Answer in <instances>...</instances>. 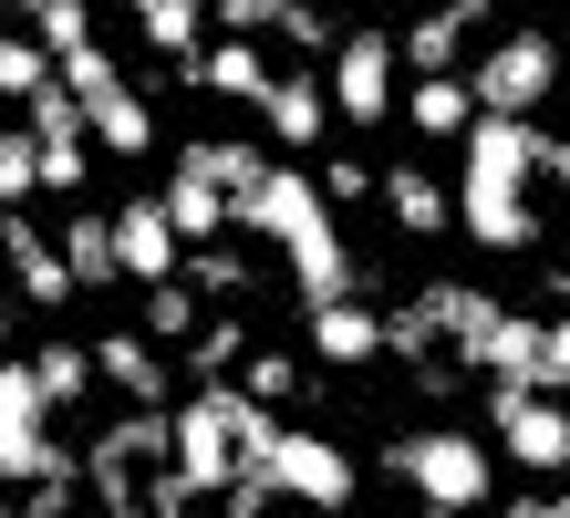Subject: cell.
I'll list each match as a JSON object with an SVG mask.
<instances>
[{"mask_svg":"<svg viewBox=\"0 0 570 518\" xmlns=\"http://www.w3.org/2000/svg\"><path fill=\"white\" fill-rule=\"evenodd\" d=\"M384 467H394V488H405L415 508H466V518H478L498 498V467H509V457H498L478 426H415V436L384 446Z\"/></svg>","mask_w":570,"mask_h":518,"instance_id":"obj_1","label":"cell"},{"mask_svg":"<svg viewBox=\"0 0 570 518\" xmlns=\"http://www.w3.org/2000/svg\"><path fill=\"white\" fill-rule=\"evenodd\" d=\"M466 84H478V115H540V104L570 84V62H560V42L550 31H488L478 42V62H466Z\"/></svg>","mask_w":570,"mask_h":518,"instance_id":"obj_2","label":"cell"},{"mask_svg":"<svg viewBox=\"0 0 570 518\" xmlns=\"http://www.w3.org/2000/svg\"><path fill=\"white\" fill-rule=\"evenodd\" d=\"M488 446L529 477H570V404L560 384H488Z\"/></svg>","mask_w":570,"mask_h":518,"instance_id":"obj_3","label":"cell"},{"mask_svg":"<svg viewBox=\"0 0 570 518\" xmlns=\"http://www.w3.org/2000/svg\"><path fill=\"white\" fill-rule=\"evenodd\" d=\"M322 74H332V115L343 125H384L405 104V42L394 31H343Z\"/></svg>","mask_w":570,"mask_h":518,"instance_id":"obj_4","label":"cell"},{"mask_svg":"<svg viewBox=\"0 0 570 518\" xmlns=\"http://www.w3.org/2000/svg\"><path fill=\"white\" fill-rule=\"evenodd\" d=\"M259 467H271V488H281L291 508H322V518H343V508L363 498V467H353L332 436H312V426H281Z\"/></svg>","mask_w":570,"mask_h":518,"instance_id":"obj_5","label":"cell"},{"mask_svg":"<svg viewBox=\"0 0 570 518\" xmlns=\"http://www.w3.org/2000/svg\"><path fill=\"white\" fill-rule=\"evenodd\" d=\"M456 228L478 238V250H498V260L540 250V207H529V177H488V166H456Z\"/></svg>","mask_w":570,"mask_h":518,"instance_id":"obj_6","label":"cell"},{"mask_svg":"<svg viewBox=\"0 0 570 518\" xmlns=\"http://www.w3.org/2000/svg\"><path fill=\"white\" fill-rule=\"evenodd\" d=\"M322 218H332V197H322V177H312V166H271V177L239 197V238H271V250L312 238Z\"/></svg>","mask_w":570,"mask_h":518,"instance_id":"obj_7","label":"cell"},{"mask_svg":"<svg viewBox=\"0 0 570 518\" xmlns=\"http://www.w3.org/2000/svg\"><path fill=\"white\" fill-rule=\"evenodd\" d=\"M301 342H312V363H332V373H363V363L394 353V342H384V311L363 301V291H343V301H301Z\"/></svg>","mask_w":570,"mask_h":518,"instance_id":"obj_8","label":"cell"},{"mask_svg":"<svg viewBox=\"0 0 570 518\" xmlns=\"http://www.w3.org/2000/svg\"><path fill=\"white\" fill-rule=\"evenodd\" d=\"M0 281H11L31 311H62L83 281H73V260H62V238H42L21 218V207H0Z\"/></svg>","mask_w":570,"mask_h":518,"instance_id":"obj_9","label":"cell"},{"mask_svg":"<svg viewBox=\"0 0 570 518\" xmlns=\"http://www.w3.org/2000/svg\"><path fill=\"white\" fill-rule=\"evenodd\" d=\"M405 74H466L478 62V42H488V0H435V11H415L405 31Z\"/></svg>","mask_w":570,"mask_h":518,"instance_id":"obj_10","label":"cell"},{"mask_svg":"<svg viewBox=\"0 0 570 518\" xmlns=\"http://www.w3.org/2000/svg\"><path fill=\"white\" fill-rule=\"evenodd\" d=\"M115 250H125V281L156 291V281H177V270H187V228L166 218V197H125L115 207Z\"/></svg>","mask_w":570,"mask_h":518,"instance_id":"obj_11","label":"cell"},{"mask_svg":"<svg viewBox=\"0 0 570 518\" xmlns=\"http://www.w3.org/2000/svg\"><path fill=\"white\" fill-rule=\"evenodd\" d=\"M94 373H105V384H115L125 404H146V414H166V404H177V394H166V384H177V373H166V342H156L146 322L94 332Z\"/></svg>","mask_w":570,"mask_h":518,"instance_id":"obj_12","label":"cell"},{"mask_svg":"<svg viewBox=\"0 0 570 518\" xmlns=\"http://www.w3.org/2000/svg\"><path fill=\"white\" fill-rule=\"evenodd\" d=\"M187 84H197V94H218V104H249V115H259V104H271V84H281V62H271V42H249V31H218V42L187 62Z\"/></svg>","mask_w":570,"mask_h":518,"instance_id":"obj_13","label":"cell"},{"mask_svg":"<svg viewBox=\"0 0 570 518\" xmlns=\"http://www.w3.org/2000/svg\"><path fill=\"white\" fill-rule=\"evenodd\" d=\"M259 125H271L281 146H322L332 135V74L322 62H291V74L271 84V104H259Z\"/></svg>","mask_w":570,"mask_h":518,"instance_id":"obj_14","label":"cell"},{"mask_svg":"<svg viewBox=\"0 0 570 518\" xmlns=\"http://www.w3.org/2000/svg\"><path fill=\"white\" fill-rule=\"evenodd\" d=\"M156 197H166V218L187 228V250H208V238H228V228H239V197H228L208 166H187V156L166 166V187H156Z\"/></svg>","mask_w":570,"mask_h":518,"instance_id":"obj_15","label":"cell"},{"mask_svg":"<svg viewBox=\"0 0 570 518\" xmlns=\"http://www.w3.org/2000/svg\"><path fill=\"white\" fill-rule=\"evenodd\" d=\"M281 260H291V291H301V301H343V291H363V260L343 250V228H332V218H322L312 238H291Z\"/></svg>","mask_w":570,"mask_h":518,"instance_id":"obj_16","label":"cell"},{"mask_svg":"<svg viewBox=\"0 0 570 518\" xmlns=\"http://www.w3.org/2000/svg\"><path fill=\"white\" fill-rule=\"evenodd\" d=\"M62 84V62H52V42L31 31L11 0H0V104H31V94H52Z\"/></svg>","mask_w":570,"mask_h":518,"instance_id":"obj_17","label":"cell"},{"mask_svg":"<svg viewBox=\"0 0 570 518\" xmlns=\"http://www.w3.org/2000/svg\"><path fill=\"white\" fill-rule=\"evenodd\" d=\"M52 238H62V260H73V281H83V291H115V281H125V250H115V207H83V197H73V218H62Z\"/></svg>","mask_w":570,"mask_h":518,"instance_id":"obj_18","label":"cell"},{"mask_svg":"<svg viewBox=\"0 0 570 518\" xmlns=\"http://www.w3.org/2000/svg\"><path fill=\"white\" fill-rule=\"evenodd\" d=\"M83 115H94V146H105V156H156V104L125 84V74L105 94H83Z\"/></svg>","mask_w":570,"mask_h":518,"instance_id":"obj_19","label":"cell"},{"mask_svg":"<svg viewBox=\"0 0 570 518\" xmlns=\"http://www.w3.org/2000/svg\"><path fill=\"white\" fill-rule=\"evenodd\" d=\"M384 218L405 238H446L456 228V187H435L425 166H384Z\"/></svg>","mask_w":570,"mask_h":518,"instance_id":"obj_20","label":"cell"},{"mask_svg":"<svg viewBox=\"0 0 570 518\" xmlns=\"http://www.w3.org/2000/svg\"><path fill=\"white\" fill-rule=\"evenodd\" d=\"M125 11H136L146 52H166V62H197V52H208V21H218V0H125Z\"/></svg>","mask_w":570,"mask_h":518,"instance_id":"obj_21","label":"cell"},{"mask_svg":"<svg viewBox=\"0 0 570 518\" xmlns=\"http://www.w3.org/2000/svg\"><path fill=\"white\" fill-rule=\"evenodd\" d=\"M405 125L415 135H466V125H478V84H466V74H415L405 84Z\"/></svg>","mask_w":570,"mask_h":518,"instance_id":"obj_22","label":"cell"},{"mask_svg":"<svg viewBox=\"0 0 570 518\" xmlns=\"http://www.w3.org/2000/svg\"><path fill=\"white\" fill-rule=\"evenodd\" d=\"M31 373H42V394H52V414H73L105 373H94V342H73V332H52L42 353H31Z\"/></svg>","mask_w":570,"mask_h":518,"instance_id":"obj_23","label":"cell"},{"mask_svg":"<svg viewBox=\"0 0 570 518\" xmlns=\"http://www.w3.org/2000/svg\"><path fill=\"white\" fill-rule=\"evenodd\" d=\"M177 156H187V166H208V177H218L228 197H249L259 177H271V156H259V146H249V135H187V146H177Z\"/></svg>","mask_w":570,"mask_h":518,"instance_id":"obj_24","label":"cell"},{"mask_svg":"<svg viewBox=\"0 0 570 518\" xmlns=\"http://www.w3.org/2000/svg\"><path fill=\"white\" fill-rule=\"evenodd\" d=\"M197 301H208V291H197L187 270H177V281H156V291H146V311H136V322H146V332L166 342V353H187V342H197V322H208Z\"/></svg>","mask_w":570,"mask_h":518,"instance_id":"obj_25","label":"cell"},{"mask_svg":"<svg viewBox=\"0 0 570 518\" xmlns=\"http://www.w3.org/2000/svg\"><path fill=\"white\" fill-rule=\"evenodd\" d=\"M239 363H249V322H239V311H208L197 342H187V373H197V384H218V373H239Z\"/></svg>","mask_w":570,"mask_h":518,"instance_id":"obj_26","label":"cell"},{"mask_svg":"<svg viewBox=\"0 0 570 518\" xmlns=\"http://www.w3.org/2000/svg\"><path fill=\"white\" fill-rule=\"evenodd\" d=\"M31 197H42V135L21 115V125H0V207H31Z\"/></svg>","mask_w":570,"mask_h":518,"instance_id":"obj_27","label":"cell"},{"mask_svg":"<svg viewBox=\"0 0 570 518\" xmlns=\"http://www.w3.org/2000/svg\"><path fill=\"white\" fill-rule=\"evenodd\" d=\"M94 177V135H42V197H83Z\"/></svg>","mask_w":570,"mask_h":518,"instance_id":"obj_28","label":"cell"},{"mask_svg":"<svg viewBox=\"0 0 570 518\" xmlns=\"http://www.w3.org/2000/svg\"><path fill=\"white\" fill-rule=\"evenodd\" d=\"M312 177H322V197H332V207H363V197H384V166H363V156H322Z\"/></svg>","mask_w":570,"mask_h":518,"instance_id":"obj_29","label":"cell"},{"mask_svg":"<svg viewBox=\"0 0 570 518\" xmlns=\"http://www.w3.org/2000/svg\"><path fill=\"white\" fill-rule=\"evenodd\" d=\"M31 31H42L52 62H62V52H83V42H94V11H83V0H42V11H31Z\"/></svg>","mask_w":570,"mask_h":518,"instance_id":"obj_30","label":"cell"},{"mask_svg":"<svg viewBox=\"0 0 570 518\" xmlns=\"http://www.w3.org/2000/svg\"><path fill=\"white\" fill-rule=\"evenodd\" d=\"M187 281L208 291V301H239V291H249V270H239V260H228L218 238H208V250H187Z\"/></svg>","mask_w":570,"mask_h":518,"instance_id":"obj_31","label":"cell"},{"mask_svg":"<svg viewBox=\"0 0 570 518\" xmlns=\"http://www.w3.org/2000/svg\"><path fill=\"white\" fill-rule=\"evenodd\" d=\"M239 384H249L259 404H291V394H301V363H291V353H249V363H239Z\"/></svg>","mask_w":570,"mask_h":518,"instance_id":"obj_32","label":"cell"},{"mask_svg":"<svg viewBox=\"0 0 570 518\" xmlns=\"http://www.w3.org/2000/svg\"><path fill=\"white\" fill-rule=\"evenodd\" d=\"M291 0H218V31H249V42H281Z\"/></svg>","mask_w":570,"mask_h":518,"instance_id":"obj_33","label":"cell"},{"mask_svg":"<svg viewBox=\"0 0 570 518\" xmlns=\"http://www.w3.org/2000/svg\"><path fill=\"white\" fill-rule=\"evenodd\" d=\"M509 518H570V477H550V488H529V498H509Z\"/></svg>","mask_w":570,"mask_h":518,"instance_id":"obj_34","label":"cell"},{"mask_svg":"<svg viewBox=\"0 0 570 518\" xmlns=\"http://www.w3.org/2000/svg\"><path fill=\"white\" fill-rule=\"evenodd\" d=\"M550 384H570V301L550 311Z\"/></svg>","mask_w":570,"mask_h":518,"instance_id":"obj_35","label":"cell"},{"mask_svg":"<svg viewBox=\"0 0 570 518\" xmlns=\"http://www.w3.org/2000/svg\"><path fill=\"white\" fill-rule=\"evenodd\" d=\"M540 177H550V187L570 197V135H550V166H540Z\"/></svg>","mask_w":570,"mask_h":518,"instance_id":"obj_36","label":"cell"},{"mask_svg":"<svg viewBox=\"0 0 570 518\" xmlns=\"http://www.w3.org/2000/svg\"><path fill=\"white\" fill-rule=\"evenodd\" d=\"M11 301H21V291H11V281H0V332H11Z\"/></svg>","mask_w":570,"mask_h":518,"instance_id":"obj_37","label":"cell"},{"mask_svg":"<svg viewBox=\"0 0 570 518\" xmlns=\"http://www.w3.org/2000/svg\"><path fill=\"white\" fill-rule=\"evenodd\" d=\"M550 291H560V301H570V260H560V281H550Z\"/></svg>","mask_w":570,"mask_h":518,"instance_id":"obj_38","label":"cell"},{"mask_svg":"<svg viewBox=\"0 0 570 518\" xmlns=\"http://www.w3.org/2000/svg\"><path fill=\"white\" fill-rule=\"evenodd\" d=\"M11 11H21V21H31V11H42V0H11Z\"/></svg>","mask_w":570,"mask_h":518,"instance_id":"obj_39","label":"cell"},{"mask_svg":"<svg viewBox=\"0 0 570 518\" xmlns=\"http://www.w3.org/2000/svg\"><path fill=\"white\" fill-rule=\"evenodd\" d=\"M425 518H466V508H425Z\"/></svg>","mask_w":570,"mask_h":518,"instance_id":"obj_40","label":"cell"},{"mask_svg":"<svg viewBox=\"0 0 570 518\" xmlns=\"http://www.w3.org/2000/svg\"><path fill=\"white\" fill-rule=\"evenodd\" d=\"M0 518H21V508H11V498H0Z\"/></svg>","mask_w":570,"mask_h":518,"instance_id":"obj_41","label":"cell"},{"mask_svg":"<svg viewBox=\"0 0 570 518\" xmlns=\"http://www.w3.org/2000/svg\"><path fill=\"white\" fill-rule=\"evenodd\" d=\"M156 518H187V508H156Z\"/></svg>","mask_w":570,"mask_h":518,"instance_id":"obj_42","label":"cell"},{"mask_svg":"<svg viewBox=\"0 0 570 518\" xmlns=\"http://www.w3.org/2000/svg\"><path fill=\"white\" fill-rule=\"evenodd\" d=\"M560 62H570V42H560Z\"/></svg>","mask_w":570,"mask_h":518,"instance_id":"obj_43","label":"cell"}]
</instances>
